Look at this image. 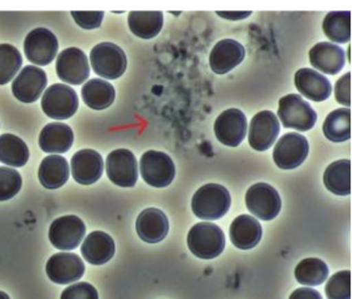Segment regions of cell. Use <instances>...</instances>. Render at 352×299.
Masks as SVG:
<instances>
[{
    "label": "cell",
    "instance_id": "17",
    "mask_svg": "<svg viewBox=\"0 0 352 299\" xmlns=\"http://www.w3.org/2000/svg\"><path fill=\"white\" fill-rule=\"evenodd\" d=\"M72 176L81 185H93L104 170L103 157L95 150H81L72 157Z\"/></svg>",
    "mask_w": 352,
    "mask_h": 299
},
{
    "label": "cell",
    "instance_id": "19",
    "mask_svg": "<svg viewBox=\"0 0 352 299\" xmlns=\"http://www.w3.org/2000/svg\"><path fill=\"white\" fill-rule=\"evenodd\" d=\"M309 61L317 71L334 76L343 69L346 55L340 46L330 42H320L311 48Z\"/></svg>",
    "mask_w": 352,
    "mask_h": 299
},
{
    "label": "cell",
    "instance_id": "14",
    "mask_svg": "<svg viewBox=\"0 0 352 299\" xmlns=\"http://www.w3.org/2000/svg\"><path fill=\"white\" fill-rule=\"evenodd\" d=\"M280 121L270 111H261L251 120L248 133L250 146L256 151H267L280 134Z\"/></svg>",
    "mask_w": 352,
    "mask_h": 299
},
{
    "label": "cell",
    "instance_id": "16",
    "mask_svg": "<svg viewBox=\"0 0 352 299\" xmlns=\"http://www.w3.org/2000/svg\"><path fill=\"white\" fill-rule=\"evenodd\" d=\"M46 274L51 281L60 285L72 284L85 274L82 259L71 252H59L52 255L46 264Z\"/></svg>",
    "mask_w": 352,
    "mask_h": 299
},
{
    "label": "cell",
    "instance_id": "21",
    "mask_svg": "<svg viewBox=\"0 0 352 299\" xmlns=\"http://www.w3.org/2000/svg\"><path fill=\"white\" fill-rule=\"evenodd\" d=\"M295 86L302 96L314 102H324L331 94L328 78L311 68H302L295 73Z\"/></svg>",
    "mask_w": 352,
    "mask_h": 299
},
{
    "label": "cell",
    "instance_id": "20",
    "mask_svg": "<svg viewBox=\"0 0 352 299\" xmlns=\"http://www.w3.org/2000/svg\"><path fill=\"white\" fill-rule=\"evenodd\" d=\"M135 228L142 241L147 243H157L168 236L169 221L163 211L157 208H147L138 216Z\"/></svg>",
    "mask_w": 352,
    "mask_h": 299
},
{
    "label": "cell",
    "instance_id": "8",
    "mask_svg": "<svg viewBox=\"0 0 352 299\" xmlns=\"http://www.w3.org/2000/svg\"><path fill=\"white\" fill-rule=\"evenodd\" d=\"M59 42L55 34L45 27L33 29L24 42L25 55L36 65H48L58 55Z\"/></svg>",
    "mask_w": 352,
    "mask_h": 299
},
{
    "label": "cell",
    "instance_id": "11",
    "mask_svg": "<svg viewBox=\"0 0 352 299\" xmlns=\"http://www.w3.org/2000/svg\"><path fill=\"white\" fill-rule=\"evenodd\" d=\"M85 233L86 227L80 217L61 216L51 224L48 237L54 247L59 250H73L81 243Z\"/></svg>",
    "mask_w": 352,
    "mask_h": 299
},
{
    "label": "cell",
    "instance_id": "18",
    "mask_svg": "<svg viewBox=\"0 0 352 299\" xmlns=\"http://www.w3.org/2000/svg\"><path fill=\"white\" fill-rule=\"evenodd\" d=\"M245 47L234 39H223L212 48L210 64L216 74H226L233 71L245 59Z\"/></svg>",
    "mask_w": 352,
    "mask_h": 299
},
{
    "label": "cell",
    "instance_id": "1",
    "mask_svg": "<svg viewBox=\"0 0 352 299\" xmlns=\"http://www.w3.org/2000/svg\"><path fill=\"white\" fill-rule=\"evenodd\" d=\"M232 206L230 192L219 184H207L199 188L191 201L194 215L203 220H219L228 214Z\"/></svg>",
    "mask_w": 352,
    "mask_h": 299
},
{
    "label": "cell",
    "instance_id": "6",
    "mask_svg": "<svg viewBox=\"0 0 352 299\" xmlns=\"http://www.w3.org/2000/svg\"><path fill=\"white\" fill-rule=\"evenodd\" d=\"M143 179L153 188H166L176 176V167L170 156L160 151L150 150L144 153L140 162Z\"/></svg>",
    "mask_w": 352,
    "mask_h": 299
},
{
    "label": "cell",
    "instance_id": "41",
    "mask_svg": "<svg viewBox=\"0 0 352 299\" xmlns=\"http://www.w3.org/2000/svg\"><path fill=\"white\" fill-rule=\"evenodd\" d=\"M0 299H10V297L4 291H0Z\"/></svg>",
    "mask_w": 352,
    "mask_h": 299
},
{
    "label": "cell",
    "instance_id": "25",
    "mask_svg": "<svg viewBox=\"0 0 352 299\" xmlns=\"http://www.w3.org/2000/svg\"><path fill=\"white\" fill-rule=\"evenodd\" d=\"M38 179L46 189H59L69 179V164L65 157L50 155L45 157L38 169Z\"/></svg>",
    "mask_w": 352,
    "mask_h": 299
},
{
    "label": "cell",
    "instance_id": "13",
    "mask_svg": "<svg viewBox=\"0 0 352 299\" xmlns=\"http://www.w3.org/2000/svg\"><path fill=\"white\" fill-rule=\"evenodd\" d=\"M247 133V119L241 109L230 108L220 113L214 121V134L220 144L236 147L242 144Z\"/></svg>",
    "mask_w": 352,
    "mask_h": 299
},
{
    "label": "cell",
    "instance_id": "7",
    "mask_svg": "<svg viewBox=\"0 0 352 299\" xmlns=\"http://www.w3.org/2000/svg\"><path fill=\"white\" fill-rule=\"evenodd\" d=\"M246 206L252 215L270 221L280 214L281 198L272 185L258 182L247 190Z\"/></svg>",
    "mask_w": 352,
    "mask_h": 299
},
{
    "label": "cell",
    "instance_id": "2",
    "mask_svg": "<svg viewBox=\"0 0 352 299\" xmlns=\"http://www.w3.org/2000/svg\"><path fill=\"white\" fill-rule=\"evenodd\" d=\"M188 246L200 259L217 258L225 249L223 229L210 221L195 224L188 232Z\"/></svg>",
    "mask_w": 352,
    "mask_h": 299
},
{
    "label": "cell",
    "instance_id": "35",
    "mask_svg": "<svg viewBox=\"0 0 352 299\" xmlns=\"http://www.w3.org/2000/svg\"><path fill=\"white\" fill-rule=\"evenodd\" d=\"M21 175L10 167H0V202L12 199L21 190Z\"/></svg>",
    "mask_w": 352,
    "mask_h": 299
},
{
    "label": "cell",
    "instance_id": "9",
    "mask_svg": "<svg viewBox=\"0 0 352 299\" xmlns=\"http://www.w3.org/2000/svg\"><path fill=\"white\" fill-rule=\"evenodd\" d=\"M309 153V144L305 135L287 133L282 135L273 150V160L281 169H295L303 164Z\"/></svg>",
    "mask_w": 352,
    "mask_h": 299
},
{
    "label": "cell",
    "instance_id": "5",
    "mask_svg": "<svg viewBox=\"0 0 352 299\" xmlns=\"http://www.w3.org/2000/svg\"><path fill=\"white\" fill-rule=\"evenodd\" d=\"M42 109L51 119H71L78 109V96L67 85H52L43 94Z\"/></svg>",
    "mask_w": 352,
    "mask_h": 299
},
{
    "label": "cell",
    "instance_id": "26",
    "mask_svg": "<svg viewBox=\"0 0 352 299\" xmlns=\"http://www.w3.org/2000/svg\"><path fill=\"white\" fill-rule=\"evenodd\" d=\"M324 185L329 192L346 197L351 194V162L337 160L331 163L324 173Z\"/></svg>",
    "mask_w": 352,
    "mask_h": 299
},
{
    "label": "cell",
    "instance_id": "3",
    "mask_svg": "<svg viewBox=\"0 0 352 299\" xmlns=\"http://www.w3.org/2000/svg\"><path fill=\"white\" fill-rule=\"evenodd\" d=\"M278 118L285 128L298 132L311 131L317 121L316 111L298 94H289L280 99Z\"/></svg>",
    "mask_w": 352,
    "mask_h": 299
},
{
    "label": "cell",
    "instance_id": "40",
    "mask_svg": "<svg viewBox=\"0 0 352 299\" xmlns=\"http://www.w3.org/2000/svg\"><path fill=\"white\" fill-rule=\"evenodd\" d=\"M219 16H221L223 19H226V20H233V21H236V20H243V19H247L248 16H251V12H241V11H230V12H217Z\"/></svg>",
    "mask_w": 352,
    "mask_h": 299
},
{
    "label": "cell",
    "instance_id": "32",
    "mask_svg": "<svg viewBox=\"0 0 352 299\" xmlns=\"http://www.w3.org/2000/svg\"><path fill=\"white\" fill-rule=\"evenodd\" d=\"M329 276V268L324 261L317 258L303 259L295 268V278L305 287L321 285Z\"/></svg>",
    "mask_w": 352,
    "mask_h": 299
},
{
    "label": "cell",
    "instance_id": "31",
    "mask_svg": "<svg viewBox=\"0 0 352 299\" xmlns=\"http://www.w3.org/2000/svg\"><path fill=\"white\" fill-rule=\"evenodd\" d=\"M322 30L331 42L347 43L351 39V12L350 11H333L329 12L324 23Z\"/></svg>",
    "mask_w": 352,
    "mask_h": 299
},
{
    "label": "cell",
    "instance_id": "4",
    "mask_svg": "<svg viewBox=\"0 0 352 299\" xmlns=\"http://www.w3.org/2000/svg\"><path fill=\"white\" fill-rule=\"evenodd\" d=\"M90 61L94 72L107 80L121 77L128 67L124 49L111 42L96 45L90 52Z\"/></svg>",
    "mask_w": 352,
    "mask_h": 299
},
{
    "label": "cell",
    "instance_id": "10",
    "mask_svg": "<svg viewBox=\"0 0 352 299\" xmlns=\"http://www.w3.org/2000/svg\"><path fill=\"white\" fill-rule=\"evenodd\" d=\"M107 175L115 185L133 188L138 181V163L134 154L126 148L112 151L107 157Z\"/></svg>",
    "mask_w": 352,
    "mask_h": 299
},
{
    "label": "cell",
    "instance_id": "34",
    "mask_svg": "<svg viewBox=\"0 0 352 299\" xmlns=\"http://www.w3.org/2000/svg\"><path fill=\"white\" fill-rule=\"evenodd\" d=\"M329 299H351V272L340 271L331 276L325 287Z\"/></svg>",
    "mask_w": 352,
    "mask_h": 299
},
{
    "label": "cell",
    "instance_id": "22",
    "mask_svg": "<svg viewBox=\"0 0 352 299\" xmlns=\"http://www.w3.org/2000/svg\"><path fill=\"white\" fill-rule=\"evenodd\" d=\"M230 241L235 247L241 250H250L255 247L263 237V228L255 217L241 215L230 225Z\"/></svg>",
    "mask_w": 352,
    "mask_h": 299
},
{
    "label": "cell",
    "instance_id": "38",
    "mask_svg": "<svg viewBox=\"0 0 352 299\" xmlns=\"http://www.w3.org/2000/svg\"><path fill=\"white\" fill-rule=\"evenodd\" d=\"M334 91L338 103L346 107L351 106V73H346L340 77L336 84Z\"/></svg>",
    "mask_w": 352,
    "mask_h": 299
},
{
    "label": "cell",
    "instance_id": "33",
    "mask_svg": "<svg viewBox=\"0 0 352 299\" xmlns=\"http://www.w3.org/2000/svg\"><path fill=\"white\" fill-rule=\"evenodd\" d=\"M23 65V56L17 48L3 43L0 45V85L12 81Z\"/></svg>",
    "mask_w": 352,
    "mask_h": 299
},
{
    "label": "cell",
    "instance_id": "36",
    "mask_svg": "<svg viewBox=\"0 0 352 299\" xmlns=\"http://www.w3.org/2000/svg\"><path fill=\"white\" fill-rule=\"evenodd\" d=\"M60 299H99L98 291L89 283H77L67 287Z\"/></svg>",
    "mask_w": 352,
    "mask_h": 299
},
{
    "label": "cell",
    "instance_id": "28",
    "mask_svg": "<svg viewBox=\"0 0 352 299\" xmlns=\"http://www.w3.org/2000/svg\"><path fill=\"white\" fill-rule=\"evenodd\" d=\"M115 87L106 80L94 78L87 81L82 87V98L87 107L102 111L115 102Z\"/></svg>",
    "mask_w": 352,
    "mask_h": 299
},
{
    "label": "cell",
    "instance_id": "39",
    "mask_svg": "<svg viewBox=\"0 0 352 299\" xmlns=\"http://www.w3.org/2000/svg\"><path fill=\"white\" fill-rule=\"evenodd\" d=\"M289 299H322L321 294L311 287H300L294 290Z\"/></svg>",
    "mask_w": 352,
    "mask_h": 299
},
{
    "label": "cell",
    "instance_id": "37",
    "mask_svg": "<svg viewBox=\"0 0 352 299\" xmlns=\"http://www.w3.org/2000/svg\"><path fill=\"white\" fill-rule=\"evenodd\" d=\"M72 16L78 26H81L82 29L91 30V29H96L102 25L104 12H102V11H95V12L74 11V12H72Z\"/></svg>",
    "mask_w": 352,
    "mask_h": 299
},
{
    "label": "cell",
    "instance_id": "30",
    "mask_svg": "<svg viewBox=\"0 0 352 299\" xmlns=\"http://www.w3.org/2000/svg\"><path fill=\"white\" fill-rule=\"evenodd\" d=\"M29 148L24 141L13 134L0 135V162L10 167H24L29 160Z\"/></svg>",
    "mask_w": 352,
    "mask_h": 299
},
{
    "label": "cell",
    "instance_id": "27",
    "mask_svg": "<svg viewBox=\"0 0 352 299\" xmlns=\"http://www.w3.org/2000/svg\"><path fill=\"white\" fill-rule=\"evenodd\" d=\"M163 23L164 16L160 11H133L129 13L128 17V24L131 33L142 39H153V36H157L162 32Z\"/></svg>",
    "mask_w": 352,
    "mask_h": 299
},
{
    "label": "cell",
    "instance_id": "24",
    "mask_svg": "<svg viewBox=\"0 0 352 299\" xmlns=\"http://www.w3.org/2000/svg\"><path fill=\"white\" fill-rule=\"evenodd\" d=\"M115 241L104 232L96 230L90 233L82 243L81 252L86 262L94 265H102L109 262L115 255Z\"/></svg>",
    "mask_w": 352,
    "mask_h": 299
},
{
    "label": "cell",
    "instance_id": "23",
    "mask_svg": "<svg viewBox=\"0 0 352 299\" xmlns=\"http://www.w3.org/2000/svg\"><path fill=\"white\" fill-rule=\"evenodd\" d=\"M74 134L71 126L64 122H51L39 135V146L48 154L67 153L73 144Z\"/></svg>",
    "mask_w": 352,
    "mask_h": 299
},
{
    "label": "cell",
    "instance_id": "15",
    "mask_svg": "<svg viewBox=\"0 0 352 299\" xmlns=\"http://www.w3.org/2000/svg\"><path fill=\"white\" fill-rule=\"evenodd\" d=\"M47 86V74L34 65L24 67L13 80L12 93L23 103H34Z\"/></svg>",
    "mask_w": 352,
    "mask_h": 299
},
{
    "label": "cell",
    "instance_id": "29",
    "mask_svg": "<svg viewBox=\"0 0 352 299\" xmlns=\"http://www.w3.org/2000/svg\"><path fill=\"white\" fill-rule=\"evenodd\" d=\"M322 132L331 142L349 141L351 138V109L338 108L330 112L324 121Z\"/></svg>",
    "mask_w": 352,
    "mask_h": 299
},
{
    "label": "cell",
    "instance_id": "12",
    "mask_svg": "<svg viewBox=\"0 0 352 299\" xmlns=\"http://www.w3.org/2000/svg\"><path fill=\"white\" fill-rule=\"evenodd\" d=\"M60 80L71 85H81L90 76V65L82 49L71 47L60 52L56 60Z\"/></svg>",
    "mask_w": 352,
    "mask_h": 299
}]
</instances>
